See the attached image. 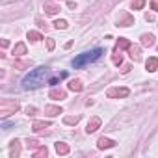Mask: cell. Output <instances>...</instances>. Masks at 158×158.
Masks as SVG:
<instances>
[{
    "mask_svg": "<svg viewBox=\"0 0 158 158\" xmlns=\"http://www.w3.org/2000/svg\"><path fill=\"white\" fill-rule=\"evenodd\" d=\"M43 8H45V11H47L48 15H56V13L60 11V4H52V2H47Z\"/></svg>",
    "mask_w": 158,
    "mask_h": 158,
    "instance_id": "9c48e42d",
    "label": "cell"
},
{
    "mask_svg": "<svg viewBox=\"0 0 158 158\" xmlns=\"http://www.w3.org/2000/svg\"><path fill=\"white\" fill-rule=\"evenodd\" d=\"M145 19H147V21H154V15H152V13H147Z\"/></svg>",
    "mask_w": 158,
    "mask_h": 158,
    "instance_id": "f1b7e54d",
    "label": "cell"
},
{
    "mask_svg": "<svg viewBox=\"0 0 158 158\" xmlns=\"http://www.w3.org/2000/svg\"><path fill=\"white\" fill-rule=\"evenodd\" d=\"M13 54H15V56H23V54H26V45H24V43H17L15 48H13Z\"/></svg>",
    "mask_w": 158,
    "mask_h": 158,
    "instance_id": "ac0fdd59",
    "label": "cell"
},
{
    "mask_svg": "<svg viewBox=\"0 0 158 158\" xmlns=\"http://www.w3.org/2000/svg\"><path fill=\"white\" fill-rule=\"evenodd\" d=\"M34 156H35V158H41V156H47V147H43V145H41V147H39V149H37V151L34 152Z\"/></svg>",
    "mask_w": 158,
    "mask_h": 158,
    "instance_id": "cb8c5ba5",
    "label": "cell"
},
{
    "mask_svg": "<svg viewBox=\"0 0 158 158\" xmlns=\"http://www.w3.org/2000/svg\"><path fill=\"white\" fill-rule=\"evenodd\" d=\"M26 114H28L30 117H35V114H37V108H35V106H28V108H26Z\"/></svg>",
    "mask_w": 158,
    "mask_h": 158,
    "instance_id": "4316f807",
    "label": "cell"
},
{
    "mask_svg": "<svg viewBox=\"0 0 158 158\" xmlns=\"http://www.w3.org/2000/svg\"><path fill=\"white\" fill-rule=\"evenodd\" d=\"M45 114L50 115V117H54V115L61 114V108H60V106H47V108H45Z\"/></svg>",
    "mask_w": 158,
    "mask_h": 158,
    "instance_id": "e0dca14e",
    "label": "cell"
},
{
    "mask_svg": "<svg viewBox=\"0 0 158 158\" xmlns=\"http://www.w3.org/2000/svg\"><path fill=\"white\" fill-rule=\"evenodd\" d=\"M48 97L50 99H54V101H61V99H65V91L63 89H58V88H54V89H50V93H48Z\"/></svg>",
    "mask_w": 158,
    "mask_h": 158,
    "instance_id": "8fae6325",
    "label": "cell"
},
{
    "mask_svg": "<svg viewBox=\"0 0 158 158\" xmlns=\"http://www.w3.org/2000/svg\"><path fill=\"white\" fill-rule=\"evenodd\" d=\"M130 45H132V43H130V41H128L127 37H119V41H117V45H115V48H114V50H117V52H121L123 48H128Z\"/></svg>",
    "mask_w": 158,
    "mask_h": 158,
    "instance_id": "30bf717a",
    "label": "cell"
},
{
    "mask_svg": "<svg viewBox=\"0 0 158 158\" xmlns=\"http://www.w3.org/2000/svg\"><path fill=\"white\" fill-rule=\"evenodd\" d=\"M152 10L158 11V0H152Z\"/></svg>",
    "mask_w": 158,
    "mask_h": 158,
    "instance_id": "f546056e",
    "label": "cell"
},
{
    "mask_svg": "<svg viewBox=\"0 0 158 158\" xmlns=\"http://www.w3.org/2000/svg\"><path fill=\"white\" fill-rule=\"evenodd\" d=\"M26 143H28V149H39V147H41V143H39L37 139H28Z\"/></svg>",
    "mask_w": 158,
    "mask_h": 158,
    "instance_id": "484cf974",
    "label": "cell"
},
{
    "mask_svg": "<svg viewBox=\"0 0 158 158\" xmlns=\"http://www.w3.org/2000/svg\"><path fill=\"white\" fill-rule=\"evenodd\" d=\"M128 54H130V58H132L134 61H139V60H141L139 47H136V45H130V47H128Z\"/></svg>",
    "mask_w": 158,
    "mask_h": 158,
    "instance_id": "ba28073f",
    "label": "cell"
},
{
    "mask_svg": "<svg viewBox=\"0 0 158 158\" xmlns=\"http://www.w3.org/2000/svg\"><path fill=\"white\" fill-rule=\"evenodd\" d=\"M130 24H134L132 15H128V13H121V15H119V19H117V26L127 28V26H130Z\"/></svg>",
    "mask_w": 158,
    "mask_h": 158,
    "instance_id": "5b68a950",
    "label": "cell"
},
{
    "mask_svg": "<svg viewBox=\"0 0 158 158\" xmlns=\"http://www.w3.org/2000/svg\"><path fill=\"white\" fill-rule=\"evenodd\" d=\"M102 54H104L102 48H93V50H89V52H82V54H78V56L73 60V67H76V69H78V67H84V65H88V63L99 60Z\"/></svg>",
    "mask_w": 158,
    "mask_h": 158,
    "instance_id": "7a4b0ae2",
    "label": "cell"
},
{
    "mask_svg": "<svg viewBox=\"0 0 158 158\" xmlns=\"http://www.w3.org/2000/svg\"><path fill=\"white\" fill-rule=\"evenodd\" d=\"M63 78H67V73H65V71H61V73L50 76V78H48V84H50V86H58V84L63 80Z\"/></svg>",
    "mask_w": 158,
    "mask_h": 158,
    "instance_id": "8992f818",
    "label": "cell"
},
{
    "mask_svg": "<svg viewBox=\"0 0 158 158\" xmlns=\"http://www.w3.org/2000/svg\"><path fill=\"white\" fill-rule=\"evenodd\" d=\"M115 145V141H112V139H108V138H101L99 139V149H110V147H114Z\"/></svg>",
    "mask_w": 158,
    "mask_h": 158,
    "instance_id": "9a60e30c",
    "label": "cell"
},
{
    "mask_svg": "<svg viewBox=\"0 0 158 158\" xmlns=\"http://www.w3.org/2000/svg\"><path fill=\"white\" fill-rule=\"evenodd\" d=\"M141 45L143 47H152L154 45V35L152 34H143L141 35Z\"/></svg>",
    "mask_w": 158,
    "mask_h": 158,
    "instance_id": "7c38bea8",
    "label": "cell"
},
{
    "mask_svg": "<svg viewBox=\"0 0 158 158\" xmlns=\"http://www.w3.org/2000/svg\"><path fill=\"white\" fill-rule=\"evenodd\" d=\"M145 67H147V71H156L158 69V58H149L147 60V63H145Z\"/></svg>",
    "mask_w": 158,
    "mask_h": 158,
    "instance_id": "2e32d148",
    "label": "cell"
},
{
    "mask_svg": "<svg viewBox=\"0 0 158 158\" xmlns=\"http://www.w3.org/2000/svg\"><path fill=\"white\" fill-rule=\"evenodd\" d=\"M78 121H80V115H74V117H73V115H67V117L63 119L65 125H76Z\"/></svg>",
    "mask_w": 158,
    "mask_h": 158,
    "instance_id": "ffe728a7",
    "label": "cell"
},
{
    "mask_svg": "<svg viewBox=\"0 0 158 158\" xmlns=\"http://www.w3.org/2000/svg\"><path fill=\"white\" fill-rule=\"evenodd\" d=\"M48 74H50L48 67H37V69L30 71L23 78V88L24 89H37V88H41L45 82H48Z\"/></svg>",
    "mask_w": 158,
    "mask_h": 158,
    "instance_id": "6da1fadb",
    "label": "cell"
},
{
    "mask_svg": "<svg viewBox=\"0 0 158 158\" xmlns=\"http://www.w3.org/2000/svg\"><path fill=\"white\" fill-rule=\"evenodd\" d=\"M48 127H50L48 121H34V127L32 128H34V132H41L43 128H48Z\"/></svg>",
    "mask_w": 158,
    "mask_h": 158,
    "instance_id": "5bb4252c",
    "label": "cell"
},
{
    "mask_svg": "<svg viewBox=\"0 0 158 158\" xmlns=\"http://www.w3.org/2000/svg\"><path fill=\"white\" fill-rule=\"evenodd\" d=\"M54 26H56L58 30H65V28H67L69 24H67V21H63V19H58V21L54 23Z\"/></svg>",
    "mask_w": 158,
    "mask_h": 158,
    "instance_id": "7402d4cb",
    "label": "cell"
},
{
    "mask_svg": "<svg viewBox=\"0 0 158 158\" xmlns=\"http://www.w3.org/2000/svg\"><path fill=\"white\" fill-rule=\"evenodd\" d=\"M28 39L30 41H39V39H43V35L39 32H28Z\"/></svg>",
    "mask_w": 158,
    "mask_h": 158,
    "instance_id": "603a6c76",
    "label": "cell"
},
{
    "mask_svg": "<svg viewBox=\"0 0 158 158\" xmlns=\"http://www.w3.org/2000/svg\"><path fill=\"white\" fill-rule=\"evenodd\" d=\"M69 89H71V91H76V93H80V91L84 89V86H82L80 80H71V82H69Z\"/></svg>",
    "mask_w": 158,
    "mask_h": 158,
    "instance_id": "4fadbf2b",
    "label": "cell"
},
{
    "mask_svg": "<svg viewBox=\"0 0 158 158\" xmlns=\"http://www.w3.org/2000/svg\"><path fill=\"white\" fill-rule=\"evenodd\" d=\"M21 154V149H19V141H11V156H19Z\"/></svg>",
    "mask_w": 158,
    "mask_h": 158,
    "instance_id": "44dd1931",
    "label": "cell"
},
{
    "mask_svg": "<svg viewBox=\"0 0 158 158\" xmlns=\"http://www.w3.org/2000/svg\"><path fill=\"white\" fill-rule=\"evenodd\" d=\"M48 50H54V39H48Z\"/></svg>",
    "mask_w": 158,
    "mask_h": 158,
    "instance_id": "83f0119b",
    "label": "cell"
},
{
    "mask_svg": "<svg viewBox=\"0 0 158 158\" xmlns=\"http://www.w3.org/2000/svg\"><path fill=\"white\" fill-rule=\"evenodd\" d=\"M128 89L127 88H112V89H108L106 91V95L110 97V99H119V97H128Z\"/></svg>",
    "mask_w": 158,
    "mask_h": 158,
    "instance_id": "277c9868",
    "label": "cell"
},
{
    "mask_svg": "<svg viewBox=\"0 0 158 158\" xmlns=\"http://www.w3.org/2000/svg\"><path fill=\"white\" fill-rule=\"evenodd\" d=\"M56 152L58 154H67L69 152V145L67 143H56Z\"/></svg>",
    "mask_w": 158,
    "mask_h": 158,
    "instance_id": "d6986e66",
    "label": "cell"
},
{
    "mask_svg": "<svg viewBox=\"0 0 158 158\" xmlns=\"http://www.w3.org/2000/svg\"><path fill=\"white\" fill-rule=\"evenodd\" d=\"M17 110H19V102H17V101H8V99H4L2 102H0V112H2V115L15 114Z\"/></svg>",
    "mask_w": 158,
    "mask_h": 158,
    "instance_id": "3957f363",
    "label": "cell"
},
{
    "mask_svg": "<svg viewBox=\"0 0 158 158\" xmlns=\"http://www.w3.org/2000/svg\"><path fill=\"white\" fill-rule=\"evenodd\" d=\"M145 6V0H132V8L134 10H141Z\"/></svg>",
    "mask_w": 158,
    "mask_h": 158,
    "instance_id": "d4e9b609",
    "label": "cell"
},
{
    "mask_svg": "<svg viewBox=\"0 0 158 158\" xmlns=\"http://www.w3.org/2000/svg\"><path fill=\"white\" fill-rule=\"evenodd\" d=\"M99 127H101V119H99V117H93V119L88 123V127H86V132H88V134H93V132H95Z\"/></svg>",
    "mask_w": 158,
    "mask_h": 158,
    "instance_id": "52a82bcc",
    "label": "cell"
}]
</instances>
